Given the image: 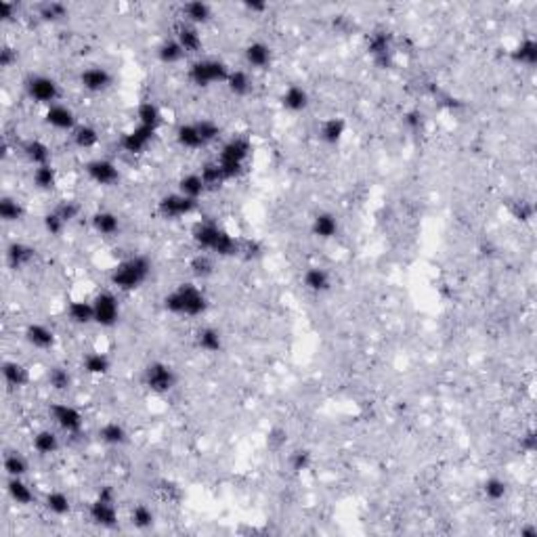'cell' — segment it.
I'll use <instances>...</instances> for the list:
<instances>
[{"label": "cell", "instance_id": "cell-39", "mask_svg": "<svg viewBox=\"0 0 537 537\" xmlns=\"http://www.w3.org/2000/svg\"><path fill=\"white\" fill-rule=\"evenodd\" d=\"M59 437L53 432V430H49V428H44V430H38L36 434H34V439H32V447H34V451L38 453V455H53V453H57V449H59Z\"/></svg>", "mask_w": 537, "mask_h": 537}, {"label": "cell", "instance_id": "cell-29", "mask_svg": "<svg viewBox=\"0 0 537 537\" xmlns=\"http://www.w3.org/2000/svg\"><path fill=\"white\" fill-rule=\"evenodd\" d=\"M175 137H177V143H179L183 149H187V151H197V149L206 147V143H204V139H202V134H200L195 122L181 124V126L177 128V132H175Z\"/></svg>", "mask_w": 537, "mask_h": 537}, {"label": "cell", "instance_id": "cell-9", "mask_svg": "<svg viewBox=\"0 0 537 537\" xmlns=\"http://www.w3.org/2000/svg\"><path fill=\"white\" fill-rule=\"evenodd\" d=\"M95 324L101 328H114L120 322V302L114 292H99L93 298Z\"/></svg>", "mask_w": 537, "mask_h": 537}, {"label": "cell", "instance_id": "cell-1", "mask_svg": "<svg viewBox=\"0 0 537 537\" xmlns=\"http://www.w3.org/2000/svg\"><path fill=\"white\" fill-rule=\"evenodd\" d=\"M193 244L200 248V252H212L220 258H229V256H240V248H242V240L234 238L229 231L212 220H200L193 225L191 231Z\"/></svg>", "mask_w": 537, "mask_h": 537}, {"label": "cell", "instance_id": "cell-4", "mask_svg": "<svg viewBox=\"0 0 537 537\" xmlns=\"http://www.w3.org/2000/svg\"><path fill=\"white\" fill-rule=\"evenodd\" d=\"M250 153H252V143L246 137H234L220 147L216 162H218L222 175L227 177V181L244 175Z\"/></svg>", "mask_w": 537, "mask_h": 537}, {"label": "cell", "instance_id": "cell-46", "mask_svg": "<svg viewBox=\"0 0 537 537\" xmlns=\"http://www.w3.org/2000/svg\"><path fill=\"white\" fill-rule=\"evenodd\" d=\"M130 522L134 529L139 531H147L151 529L153 525H156V514H153V510L145 504H137L132 510H130Z\"/></svg>", "mask_w": 537, "mask_h": 537}, {"label": "cell", "instance_id": "cell-57", "mask_svg": "<svg viewBox=\"0 0 537 537\" xmlns=\"http://www.w3.org/2000/svg\"><path fill=\"white\" fill-rule=\"evenodd\" d=\"M17 57H19V55H17V49L5 44L3 49H0V67H3V69L13 67V65L17 63Z\"/></svg>", "mask_w": 537, "mask_h": 537}, {"label": "cell", "instance_id": "cell-37", "mask_svg": "<svg viewBox=\"0 0 537 537\" xmlns=\"http://www.w3.org/2000/svg\"><path fill=\"white\" fill-rule=\"evenodd\" d=\"M137 120L141 126H147V128H153L158 130L160 124H162V109L153 103V101H143L139 107H137Z\"/></svg>", "mask_w": 537, "mask_h": 537}, {"label": "cell", "instance_id": "cell-64", "mask_svg": "<svg viewBox=\"0 0 537 537\" xmlns=\"http://www.w3.org/2000/svg\"><path fill=\"white\" fill-rule=\"evenodd\" d=\"M97 498H101V500H107V502H116V500H118V495H116V489H114L112 485H103V487L97 491Z\"/></svg>", "mask_w": 537, "mask_h": 537}, {"label": "cell", "instance_id": "cell-49", "mask_svg": "<svg viewBox=\"0 0 537 537\" xmlns=\"http://www.w3.org/2000/svg\"><path fill=\"white\" fill-rule=\"evenodd\" d=\"M200 175H202V179H204V183H206V189H218V187H222V185L227 183V177L222 175L218 162H208V164L202 168Z\"/></svg>", "mask_w": 537, "mask_h": 537}, {"label": "cell", "instance_id": "cell-26", "mask_svg": "<svg viewBox=\"0 0 537 537\" xmlns=\"http://www.w3.org/2000/svg\"><path fill=\"white\" fill-rule=\"evenodd\" d=\"M34 258H36V250L24 242H13L7 248V265L15 271L28 267Z\"/></svg>", "mask_w": 537, "mask_h": 537}, {"label": "cell", "instance_id": "cell-21", "mask_svg": "<svg viewBox=\"0 0 537 537\" xmlns=\"http://www.w3.org/2000/svg\"><path fill=\"white\" fill-rule=\"evenodd\" d=\"M21 151H24L26 160H28L30 164H34V166H46V164H51L53 151H51V147H49L44 141H40V139H28V141L21 145Z\"/></svg>", "mask_w": 537, "mask_h": 537}, {"label": "cell", "instance_id": "cell-14", "mask_svg": "<svg viewBox=\"0 0 537 537\" xmlns=\"http://www.w3.org/2000/svg\"><path fill=\"white\" fill-rule=\"evenodd\" d=\"M87 175L89 179L99 185V187H112L120 181V170L118 166L107 160V158H95L87 164Z\"/></svg>", "mask_w": 537, "mask_h": 537}, {"label": "cell", "instance_id": "cell-40", "mask_svg": "<svg viewBox=\"0 0 537 537\" xmlns=\"http://www.w3.org/2000/svg\"><path fill=\"white\" fill-rule=\"evenodd\" d=\"M206 183L202 179L200 173H191V175H185L181 181H179V193H183L185 197H191V200H200L204 193H206Z\"/></svg>", "mask_w": 537, "mask_h": 537}, {"label": "cell", "instance_id": "cell-3", "mask_svg": "<svg viewBox=\"0 0 537 537\" xmlns=\"http://www.w3.org/2000/svg\"><path fill=\"white\" fill-rule=\"evenodd\" d=\"M151 275V261L143 254H134L118 263V267L112 271L109 281L114 288L122 292H132L139 290Z\"/></svg>", "mask_w": 537, "mask_h": 537}, {"label": "cell", "instance_id": "cell-5", "mask_svg": "<svg viewBox=\"0 0 537 537\" xmlns=\"http://www.w3.org/2000/svg\"><path fill=\"white\" fill-rule=\"evenodd\" d=\"M229 71L231 69L220 59H197L189 65V80L200 89H208L212 85H225Z\"/></svg>", "mask_w": 537, "mask_h": 537}, {"label": "cell", "instance_id": "cell-30", "mask_svg": "<svg viewBox=\"0 0 537 537\" xmlns=\"http://www.w3.org/2000/svg\"><path fill=\"white\" fill-rule=\"evenodd\" d=\"M510 57H512V61L518 63V65L533 67V65L537 63V40L531 38V36L525 38V40H520V42L512 49Z\"/></svg>", "mask_w": 537, "mask_h": 537}, {"label": "cell", "instance_id": "cell-50", "mask_svg": "<svg viewBox=\"0 0 537 537\" xmlns=\"http://www.w3.org/2000/svg\"><path fill=\"white\" fill-rule=\"evenodd\" d=\"M483 495L489 500V502H502L506 495H508V485L504 479L500 477H491L483 483Z\"/></svg>", "mask_w": 537, "mask_h": 537}, {"label": "cell", "instance_id": "cell-11", "mask_svg": "<svg viewBox=\"0 0 537 537\" xmlns=\"http://www.w3.org/2000/svg\"><path fill=\"white\" fill-rule=\"evenodd\" d=\"M197 208V202L191 197H185L183 193H168L158 202V214L166 220H179L189 214H193Z\"/></svg>", "mask_w": 537, "mask_h": 537}, {"label": "cell", "instance_id": "cell-12", "mask_svg": "<svg viewBox=\"0 0 537 537\" xmlns=\"http://www.w3.org/2000/svg\"><path fill=\"white\" fill-rule=\"evenodd\" d=\"M80 87L87 91V93H93V95H99V93H105L107 89H112L114 85V76L107 67L103 65H89L80 71Z\"/></svg>", "mask_w": 537, "mask_h": 537}, {"label": "cell", "instance_id": "cell-8", "mask_svg": "<svg viewBox=\"0 0 537 537\" xmlns=\"http://www.w3.org/2000/svg\"><path fill=\"white\" fill-rule=\"evenodd\" d=\"M49 416L53 418L57 428H61L67 434H80V430L85 428L82 412L69 403H53L49 407Z\"/></svg>", "mask_w": 537, "mask_h": 537}, {"label": "cell", "instance_id": "cell-59", "mask_svg": "<svg viewBox=\"0 0 537 537\" xmlns=\"http://www.w3.org/2000/svg\"><path fill=\"white\" fill-rule=\"evenodd\" d=\"M285 439H288V432H285L283 428H273V430L267 434V443H269L271 449H279V447L285 443Z\"/></svg>", "mask_w": 537, "mask_h": 537}, {"label": "cell", "instance_id": "cell-16", "mask_svg": "<svg viewBox=\"0 0 537 537\" xmlns=\"http://www.w3.org/2000/svg\"><path fill=\"white\" fill-rule=\"evenodd\" d=\"M89 516L95 525H99L103 529H114V527H118V520H120L116 502H107L101 498L93 500V504L89 506Z\"/></svg>", "mask_w": 537, "mask_h": 537}, {"label": "cell", "instance_id": "cell-24", "mask_svg": "<svg viewBox=\"0 0 537 537\" xmlns=\"http://www.w3.org/2000/svg\"><path fill=\"white\" fill-rule=\"evenodd\" d=\"M338 218L332 212H319L315 214L313 222H311V234L319 240H332L338 236Z\"/></svg>", "mask_w": 537, "mask_h": 537}, {"label": "cell", "instance_id": "cell-6", "mask_svg": "<svg viewBox=\"0 0 537 537\" xmlns=\"http://www.w3.org/2000/svg\"><path fill=\"white\" fill-rule=\"evenodd\" d=\"M143 385L156 395H166L179 385V376L173 365L164 361H153L143 369Z\"/></svg>", "mask_w": 537, "mask_h": 537}, {"label": "cell", "instance_id": "cell-20", "mask_svg": "<svg viewBox=\"0 0 537 537\" xmlns=\"http://www.w3.org/2000/svg\"><path fill=\"white\" fill-rule=\"evenodd\" d=\"M244 59H246V65L252 67V69H267L271 65L273 53H271L269 44L256 40V42H250L244 49Z\"/></svg>", "mask_w": 537, "mask_h": 537}, {"label": "cell", "instance_id": "cell-31", "mask_svg": "<svg viewBox=\"0 0 537 537\" xmlns=\"http://www.w3.org/2000/svg\"><path fill=\"white\" fill-rule=\"evenodd\" d=\"M71 141L78 149H95L101 141V134L91 124H78L71 130Z\"/></svg>", "mask_w": 537, "mask_h": 537}, {"label": "cell", "instance_id": "cell-62", "mask_svg": "<svg viewBox=\"0 0 537 537\" xmlns=\"http://www.w3.org/2000/svg\"><path fill=\"white\" fill-rule=\"evenodd\" d=\"M520 449H522L525 453H533V451L537 449V437H535L533 430H529L525 437H520Z\"/></svg>", "mask_w": 537, "mask_h": 537}, {"label": "cell", "instance_id": "cell-28", "mask_svg": "<svg viewBox=\"0 0 537 537\" xmlns=\"http://www.w3.org/2000/svg\"><path fill=\"white\" fill-rule=\"evenodd\" d=\"M183 19L191 26H204L212 19V7L202 0H191V3L183 5Z\"/></svg>", "mask_w": 537, "mask_h": 537}, {"label": "cell", "instance_id": "cell-2", "mask_svg": "<svg viewBox=\"0 0 537 537\" xmlns=\"http://www.w3.org/2000/svg\"><path fill=\"white\" fill-rule=\"evenodd\" d=\"M162 302L164 309L177 317H200L208 311V296L191 281L175 288Z\"/></svg>", "mask_w": 537, "mask_h": 537}, {"label": "cell", "instance_id": "cell-27", "mask_svg": "<svg viewBox=\"0 0 537 537\" xmlns=\"http://www.w3.org/2000/svg\"><path fill=\"white\" fill-rule=\"evenodd\" d=\"M67 317L76 326H89L95 324V309L93 300H71L67 306Z\"/></svg>", "mask_w": 537, "mask_h": 537}, {"label": "cell", "instance_id": "cell-13", "mask_svg": "<svg viewBox=\"0 0 537 537\" xmlns=\"http://www.w3.org/2000/svg\"><path fill=\"white\" fill-rule=\"evenodd\" d=\"M156 132L158 130L137 124L132 130H128L120 137V149L124 153H128V156H141V153L153 143V139H156Z\"/></svg>", "mask_w": 537, "mask_h": 537}, {"label": "cell", "instance_id": "cell-36", "mask_svg": "<svg viewBox=\"0 0 537 537\" xmlns=\"http://www.w3.org/2000/svg\"><path fill=\"white\" fill-rule=\"evenodd\" d=\"M7 493L17 506H30L36 502L34 489L24 481V479H9L7 483Z\"/></svg>", "mask_w": 537, "mask_h": 537}, {"label": "cell", "instance_id": "cell-48", "mask_svg": "<svg viewBox=\"0 0 537 537\" xmlns=\"http://www.w3.org/2000/svg\"><path fill=\"white\" fill-rule=\"evenodd\" d=\"M0 216H3L5 222H19V220H24L26 210H24V206L17 200L3 197V200H0Z\"/></svg>", "mask_w": 537, "mask_h": 537}, {"label": "cell", "instance_id": "cell-10", "mask_svg": "<svg viewBox=\"0 0 537 537\" xmlns=\"http://www.w3.org/2000/svg\"><path fill=\"white\" fill-rule=\"evenodd\" d=\"M367 53L371 55L373 63L382 69L393 65V34L389 30H376L369 34Z\"/></svg>", "mask_w": 537, "mask_h": 537}, {"label": "cell", "instance_id": "cell-25", "mask_svg": "<svg viewBox=\"0 0 537 537\" xmlns=\"http://www.w3.org/2000/svg\"><path fill=\"white\" fill-rule=\"evenodd\" d=\"M309 103H311L309 93H306V89L298 87V85L288 87V89L283 91V95H281V105H283V109H288V112H292V114L304 112L306 107H309Z\"/></svg>", "mask_w": 537, "mask_h": 537}, {"label": "cell", "instance_id": "cell-54", "mask_svg": "<svg viewBox=\"0 0 537 537\" xmlns=\"http://www.w3.org/2000/svg\"><path fill=\"white\" fill-rule=\"evenodd\" d=\"M55 212L59 214V218H61L65 225H69V222H73L76 218H78V214H80V206L76 204L73 200H63L61 204H57Z\"/></svg>", "mask_w": 537, "mask_h": 537}, {"label": "cell", "instance_id": "cell-56", "mask_svg": "<svg viewBox=\"0 0 537 537\" xmlns=\"http://www.w3.org/2000/svg\"><path fill=\"white\" fill-rule=\"evenodd\" d=\"M533 214H535V208H533V204H529V202H516V204L512 206V216H514L516 220H520V222H529V220L533 218Z\"/></svg>", "mask_w": 537, "mask_h": 537}, {"label": "cell", "instance_id": "cell-51", "mask_svg": "<svg viewBox=\"0 0 537 537\" xmlns=\"http://www.w3.org/2000/svg\"><path fill=\"white\" fill-rule=\"evenodd\" d=\"M290 468L294 470V473H304V470H309L311 468V464H313V455H311V451L309 449H294L292 453H290Z\"/></svg>", "mask_w": 537, "mask_h": 537}, {"label": "cell", "instance_id": "cell-53", "mask_svg": "<svg viewBox=\"0 0 537 537\" xmlns=\"http://www.w3.org/2000/svg\"><path fill=\"white\" fill-rule=\"evenodd\" d=\"M195 126H197V130H200V134H202V139H204L206 145H210V143H214V141L220 139V132H222V130H220V126H218L214 120L204 118V120H197Z\"/></svg>", "mask_w": 537, "mask_h": 537}, {"label": "cell", "instance_id": "cell-17", "mask_svg": "<svg viewBox=\"0 0 537 537\" xmlns=\"http://www.w3.org/2000/svg\"><path fill=\"white\" fill-rule=\"evenodd\" d=\"M24 338L32 349H38V351H51L57 342L55 332L44 324H30L24 332Z\"/></svg>", "mask_w": 537, "mask_h": 537}, {"label": "cell", "instance_id": "cell-18", "mask_svg": "<svg viewBox=\"0 0 537 537\" xmlns=\"http://www.w3.org/2000/svg\"><path fill=\"white\" fill-rule=\"evenodd\" d=\"M175 38L181 44V49L185 51V55H197L202 51V46H204L200 30L195 26H191V24H185V21L177 26Z\"/></svg>", "mask_w": 537, "mask_h": 537}, {"label": "cell", "instance_id": "cell-38", "mask_svg": "<svg viewBox=\"0 0 537 537\" xmlns=\"http://www.w3.org/2000/svg\"><path fill=\"white\" fill-rule=\"evenodd\" d=\"M82 369L89 376H105L112 369V359L101 351H93L82 359Z\"/></svg>", "mask_w": 537, "mask_h": 537}, {"label": "cell", "instance_id": "cell-60", "mask_svg": "<svg viewBox=\"0 0 537 537\" xmlns=\"http://www.w3.org/2000/svg\"><path fill=\"white\" fill-rule=\"evenodd\" d=\"M13 17H17V5L9 3V0H0V19L13 21Z\"/></svg>", "mask_w": 537, "mask_h": 537}, {"label": "cell", "instance_id": "cell-7", "mask_svg": "<svg viewBox=\"0 0 537 537\" xmlns=\"http://www.w3.org/2000/svg\"><path fill=\"white\" fill-rule=\"evenodd\" d=\"M26 93H28V97H30L32 101H36V103H40V105H46V107L55 105L57 99L61 97V89H59L57 80L51 78V76H42V73L28 78V82H26Z\"/></svg>", "mask_w": 537, "mask_h": 537}, {"label": "cell", "instance_id": "cell-43", "mask_svg": "<svg viewBox=\"0 0 537 537\" xmlns=\"http://www.w3.org/2000/svg\"><path fill=\"white\" fill-rule=\"evenodd\" d=\"M49 387L55 391V393H67L71 389V373L67 371V367L63 365H55L49 369Z\"/></svg>", "mask_w": 537, "mask_h": 537}, {"label": "cell", "instance_id": "cell-42", "mask_svg": "<svg viewBox=\"0 0 537 537\" xmlns=\"http://www.w3.org/2000/svg\"><path fill=\"white\" fill-rule=\"evenodd\" d=\"M30 470V462L26 459V455H21L19 451H9L5 455V473L9 475V479H24Z\"/></svg>", "mask_w": 537, "mask_h": 537}, {"label": "cell", "instance_id": "cell-61", "mask_svg": "<svg viewBox=\"0 0 537 537\" xmlns=\"http://www.w3.org/2000/svg\"><path fill=\"white\" fill-rule=\"evenodd\" d=\"M240 254L246 256V258H256L261 254V246L256 242H250V240H242V248H240Z\"/></svg>", "mask_w": 537, "mask_h": 537}, {"label": "cell", "instance_id": "cell-58", "mask_svg": "<svg viewBox=\"0 0 537 537\" xmlns=\"http://www.w3.org/2000/svg\"><path fill=\"white\" fill-rule=\"evenodd\" d=\"M403 122L410 130H420L422 128V122H424V116L420 109H410L405 116H403Z\"/></svg>", "mask_w": 537, "mask_h": 537}, {"label": "cell", "instance_id": "cell-19", "mask_svg": "<svg viewBox=\"0 0 537 537\" xmlns=\"http://www.w3.org/2000/svg\"><path fill=\"white\" fill-rule=\"evenodd\" d=\"M91 227L93 231L99 234L101 238H114L120 234V218L118 214L109 212V210H99L91 216Z\"/></svg>", "mask_w": 537, "mask_h": 537}, {"label": "cell", "instance_id": "cell-41", "mask_svg": "<svg viewBox=\"0 0 537 537\" xmlns=\"http://www.w3.org/2000/svg\"><path fill=\"white\" fill-rule=\"evenodd\" d=\"M44 508L53 514V516H65L71 512V500L67 493L63 491H49L44 495Z\"/></svg>", "mask_w": 537, "mask_h": 537}, {"label": "cell", "instance_id": "cell-63", "mask_svg": "<svg viewBox=\"0 0 537 537\" xmlns=\"http://www.w3.org/2000/svg\"><path fill=\"white\" fill-rule=\"evenodd\" d=\"M244 9H246L248 13H252V15H263V13L269 9V5L263 3V0H246Z\"/></svg>", "mask_w": 537, "mask_h": 537}, {"label": "cell", "instance_id": "cell-32", "mask_svg": "<svg viewBox=\"0 0 537 537\" xmlns=\"http://www.w3.org/2000/svg\"><path fill=\"white\" fill-rule=\"evenodd\" d=\"M227 89L231 95L236 97H246L250 91H252V78L250 73L244 71V69H231L227 76Z\"/></svg>", "mask_w": 537, "mask_h": 537}, {"label": "cell", "instance_id": "cell-22", "mask_svg": "<svg viewBox=\"0 0 537 537\" xmlns=\"http://www.w3.org/2000/svg\"><path fill=\"white\" fill-rule=\"evenodd\" d=\"M3 378L11 389H26L32 382L30 369L19 361H5L3 363Z\"/></svg>", "mask_w": 537, "mask_h": 537}, {"label": "cell", "instance_id": "cell-55", "mask_svg": "<svg viewBox=\"0 0 537 537\" xmlns=\"http://www.w3.org/2000/svg\"><path fill=\"white\" fill-rule=\"evenodd\" d=\"M42 225H44V231H46L49 236H53V238H59V236L63 234V229L67 227V225L59 218V214H57L55 210H51V212L44 214Z\"/></svg>", "mask_w": 537, "mask_h": 537}, {"label": "cell", "instance_id": "cell-15", "mask_svg": "<svg viewBox=\"0 0 537 537\" xmlns=\"http://www.w3.org/2000/svg\"><path fill=\"white\" fill-rule=\"evenodd\" d=\"M44 122H46V126H51L55 130H61V132H71L76 126H78V120H76L73 109L63 105V103H55V105L46 107Z\"/></svg>", "mask_w": 537, "mask_h": 537}, {"label": "cell", "instance_id": "cell-35", "mask_svg": "<svg viewBox=\"0 0 537 537\" xmlns=\"http://www.w3.org/2000/svg\"><path fill=\"white\" fill-rule=\"evenodd\" d=\"M195 344L197 349H202L204 353H220L222 351V334L216 330V328H202L197 334H195Z\"/></svg>", "mask_w": 537, "mask_h": 537}, {"label": "cell", "instance_id": "cell-44", "mask_svg": "<svg viewBox=\"0 0 537 537\" xmlns=\"http://www.w3.org/2000/svg\"><path fill=\"white\" fill-rule=\"evenodd\" d=\"M185 57V51L181 49V44L177 42V38H166L160 46H158V59L164 65H175Z\"/></svg>", "mask_w": 537, "mask_h": 537}, {"label": "cell", "instance_id": "cell-33", "mask_svg": "<svg viewBox=\"0 0 537 537\" xmlns=\"http://www.w3.org/2000/svg\"><path fill=\"white\" fill-rule=\"evenodd\" d=\"M344 134H346V122L342 118H336V116L328 118L319 128V137L328 145H338L344 139Z\"/></svg>", "mask_w": 537, "mask_h": 537}, {"label": "cell", "instance_id": "cell-45", "mask_svg": "<svg viewBox=\"0 0 537 537\" xmlns=\"http://www.w3.org/2000/svg\"><path fill=\"white\" fill-rule=\"evenodd\" d=\"M32 183L40 191H53L57 187V173L51 164L46 166H36L32 175Z\"/></svg>", "mask_w": 537, "mask_h": 537}, {"label": "cell", "instance_id": "cell-52", "mask_svg": "<svg viewBox=\"0 0 537 537\" xmlns=\"http://www.w3.org/2000/svg\"><path fill=\"white\" fill-rule=\"evenodd\" d=\"M67 13H69V11H67V7H65L63 3H44V5L40 7V19H42V21H51V24L65 19Z\"/></svg>", "mask_w": 537, "mask_h": 537}, {"label": "cell", "instance_id": "cell-47", "mask_svg": "<svg viewBox=\"0 0 537 537\" xmlns=\"http://www.w3.org/2000/svg\"><path fill=\"white\" fill-rule=\"evenodd\" d=\"M189 271L197 279H208L214 273V263L208 252H200L189 261Z\"/></svg>", "mask_w": 537, "mask_h": 537}, {"label": "cell", "instance_id": "cell-34", "mask_svg": "<svg viewBox=\"0 0 537 537\" xmlns=\"http://www.w3.org/2000/svg\"><path fill=\"white\" fill-rule=\"evenodd\" d=\"M99 441L107 447H122L128 443V432L120 422H107L99 428Z\"/></svg>", "mask_w": 537, "mask_h": 537}, {"label": "cell", "instance_id": "cell-23", "mask_svg": "<svg viewBox=\"0 0 537 537\" xmlns=\"http://www.w3.org/2000/svg\"><path fill=\"white\" fill-rule=\"evenodd\" d=\"M302 283L313 294H326L332 288V275L324 267H309L302 275Z\"/></svg>", "mask_w": 537, "mask_h": 537}]
</instances>
